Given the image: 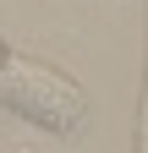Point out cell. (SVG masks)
Here are the masks:
<instances>
[{
  "mask_svg": "<svg viewBox=\"0 0 148 153\" xmlns=\"http://www.w3.org/2000/svg\"><path fill=\"white\" fill-rule=\"evenodd\" d=\"M0 104L11 115H22V120L55 131V137H77L88 126V93L61 76L55 66L33 60V55H6V66H0Z\"/></svg>",
  "mask_w": 148,
  "mask_h": 153,
  "instance_id": "obj_1",
  "label": "cell"
},
{
  "mask_svg": "<svg viewBox=\"0 0 148 153\" xmlns=\"http://www.w3.org/2000/svg\"><path fill=\"white\" fill-rule=\"evenodd\" d=\"M6 55H11V49H6V38H0V66H6Z\"/></svg>",
  "mask_w": 148,
  "mask_h": 153,
  "instance_id": "obj_2",
  "label": "cell"
}]
</instances>
